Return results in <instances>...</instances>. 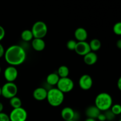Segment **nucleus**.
<instances>
[{
  "mask_svg": "<svg viewBox=\"0 0 121 121\" xmlns=\"http://www.w3.org/2000/svg\"><path fill=\"white\" fill-rule=\"evenodd\" d=\"M4 59L9 66H17L22 65L26 60L27 54L24 48L20 45L9 46L5 52Z\"/></svg>",
  "mask_w": 121,
  "mask_h": 121,
  "instance_id": "1",
  "label": "nucleus"
},
{
  "mask_svg": "<svg viewBox=\"0 0 121 121\" xmlns=\"http://www.w3.org/2000/svg\"><path fill=\"white\" fill-rule=\"evenodd\" d=\"M95 106L100 111H105L110 109L113 105V99L111 95L106 92H102L96 96L95 100Z\"/></svg>",
  "mask_w": 121,
  "mask_h": 121,
  "instance_id": "2",
  "label": "nucleus"
},
{
  "mask_svg": "<svg viewBox=\"0 0 121 121\" xmlns=\"http://www.w3.org/2000/svg\"><path fill=\"white\" fill-rule=\"evenodd\" d=\"M46 99L50 106L53 107H58L64 102L65 93L61 92L57 87L52 88L48 91Z\"/></svg>",
  "mask_w": 121,
  "mask_h": 121,
  "instance_id": "3",
  "label": "nucleus"
},
{
  "mask_svg": "<svg viewBox=\"0 0 121 121\" xmlns=\"http://www.w3.org/2000/svg\"><path fill=\"white\" fill-rule=\"evenodd\" d=\"M31 30L34 38L43 39V38L47 35L48 28L47 24L44 22L42 21H38L33 25Z\"/></svg>",
  "mask_w": 121,
  "mask_h": 121,
  "instance_id": "4",
  "label": "nucleus"
},
{
  "mask_svg": "<svg viewBox=\"0 0 121 121\" xmlns=\"http://www.w3.org/2000/svg\"><path fill=\"white\" fill-rule=\"evenodd\" d=\"M2 95L5 99H11L16 96L18 93V87L14 82H7L1 87Z\"/></svg>",
  "mask_w": 121,
  "mask_h": 121,
  "instance_id": "5",
  "label": "nucleus"
},
{
  "mask_svg": "<svg viewBox=\"0 0 121 121\" xmlns=\"http://www.w3.org/2000/svg\"><path fill=\"white\" fill-rule=\"evenodd\" d=\"M74 86L73 80L69 77L60 78L57 85V88L63 93H69L73 89Z\"/></svg>",
  "mask_w": 121,
  "mask_h": 121,
  "instance_id": "6",
  "label": "nucleus"
},
{
  "mask_svg": "<svg viewBox=\"0 0 121 121\" xmlns=\"http://www.w3.org/2000/svg\"><path fill=\"white\" fill-rule=\"evenodd\" d=\"M10 121H26L28 118L27 111L22 107L13 109L9 115Z\"/></svg>",
  "mask_w": 121,
  "mask_h": 121,
  "instance_id": "7",
  "label": "nucleus"
},
{
  "mask_svg": "<svg viewBox=\"0 0 121 121\" xmlns=\"http://www.w3.org/2000/svg\"><path fill=\"white\" fill-rule=\"evenodd\" d=\"M18 75V72L15 66H8L4 72V76L7 82H14L17 79Z\"/></svg>",
  "mask_w": 121,
  "mask_h": 121,
  "instance_id": "8",
  "label": "nucleus"
},
{
  "mask_svg": "<svg viewBox=\"0 0 121 121\" xmlns=\"http://www.w3.org/2000/svg\"><path fill=\"white\" fill-rule=\"evenodd\" d=\"M93 79L92 77L87 74H83L79 80V85L83 91H88L93 86Z\"/></svg>",
  "mask_w": 121,
  "mask_h": 121,
  "instance_id": "9",
  "label": "nucleus"
},
{
  "mask_svg": "<svg viewBox=\"0 0 121 121\" xmlns=\"http://www.w3.org/2000/svg\"><path fill=\"white\" fill-rule=\"evenodd\" d=\"M74 52L79 56H84L91 52L89 44L86 41H78L74 49Z\"/></svg>",
  "mask_w": 121,
  "mask_h": 121,
  "instance_id": "10",
  "label": "nucleus"
},
{
  "mask_svg": "<svg viewBox=\"0 0 121 121\" xmlns=\"http://www.w3.org/2000/svg\"><path fill=\"white\" fill-rule=\"evenodd\" d=\"M48 91L46 88L39 87L35 89L33 93V98L38 101H43L47 99Z\"/></svg>",
  "mask_w": 121,
  "mask_h": 121,
  "instance_id": "11",
  "label": "nucleus"
},
{
  "mask_svg": "<svg viewBox=\"0 0 121 121\" xmlns=\"http://www.w3.org/2000/svg\"><path fill=\"white\" fill-rule=\"evenodd\" d=\"M61 118L64 121H71L76 119V112L72 108L65 107L61 111Z\"/></svg>",
  "mask_w": 121,
  "mask_h": 121,
  "instance_id": "12",
  "label": "nucleus"
},
{
  "mask_svg": "<svg viewBox=\"0 0 121 121\" xmlns=\"http://www.w3.org/2000/svg\"><path fill=\"white\" fill-rule=\"evenodd\" d=\"M74 37L78 41H85L87 40L88 33L86 30L83 27H79L75 30L74 33Z\"/></svg>",
  "mask_w": 121,
  "mask_h": 121,
  "instance_id": "13",
  "label": "nucleus"
},
{
  "mask_svg": "<svg viewBox=\"0 0 121 121\" xmlns=\"http://www.w3.org/2000/svg\"><path fill=\"white\" fill-rule=\"evenodd\" d=\"M31 46L36 52H41L46 47V43L43 39H34L31 41Z\"/></svg>",
  "mask_w": 121,
  "mask_h": 121,
  "instance_id": "14",
  "label": "nucleus"
},
{
  "mask_svg": "<svg viewBox=\"0 0 121 121\" xmlns=\"http://www.w3.org/2000/svg\"><path fill=\"white\" fill-rule=\"evenodd\" d=\"M98 57L96 53L95 52H92V51L83 56L84 62L89 66L95 65L98 61Z\"/></svg>",
  "mask_w": 121,
  "mask_h": 121,
  "instance_id": "15",
  "label": "nucleus"
},
{
  "mask_svg": "<svg viewBox=\"0 0 121 121\" xmlns=\"http://www.w3.org/2000/svg\"><path fill=\"white\" fill-rule=\"evenodd\" d=\"M101 113V111L95 106H90L86 109V115L87 118H93V119H97L99 115Z\"/></svg>",
  "mask_w": 121,
  "mask_h": 121,
  "instance_id": "16",
  "label": "nucleus"
},
{
  "mask_svg": "<svg viewBox=\"0 0 121 121\" xmlns=\"http://www.w3.org/2000/svg\"><path fill=\"white\" fill-rule=\"evenodd\" d=\"M60 77L56 73H51L46 78V82L50 86H56L57 85Z\"/></svg>",
  "mask_w": 121,
  "mask_h": 121,
  "instance_id": "17",
  "label": "nucleus"
},
{
  "mask_svg": "<svg viewBox=\"0 0 121 121\" xmlns=\"http://www.w3.org/2000/svg\"><path fill=\"white\" fill-rule=\"evenodd\" d=\"M21 38L22 41L27 43L32 41L34 39V37L31 30H25L21 33Z\"/></svg>",
  "mask_w": 121,
  "mask_h": 121,
  "instance_id": "18",
  "label": "nucleus"
},
{
  "mask_svg": "<svg viewBox=\"0 0 121 121\" xmlns=\"http://www.w3.org/2000/svg\"><path fill=\"white\" fill-rule=\"evenodd\" d=\"M92 52H95L99 50L102 46L101 42L98 39H93L89 43Z\"/></svg>",
  "mask_w": 121,
  "mask_h": 121,
  "instance_id": "19",
  "label": "nucleus"
},
{
  "mask_svg": "<svg viewBox=\"0 0 121 121\" xmlns=\"http://www.w3.org/2000/svg\"><path fill=\"white\" fill-rule=\"evenodd\" d=\"M70 70L67 66L65 65H62L60 66L57 70V74L59 76L60 78H67L69 75Z\"/></svg>",
  "mask_w": 121,
  "mask_h": 121,
  "instance_id": "20",
  "label": "nucleus"
},
{
  "mask_svg": "<svg viewBox=\"0 0 121 121\" xmlns=\"http://www.w3.org/2000/svg\"><path fill=\"white\" fill-rule=\"evenodd\" d=\"M9 104L13 109L22 107V101H21V99L17 96L9 99Z\"/></svg>",
  "mask_w": 121,
  "mask_h": 121,
  "instance_id": "21",
  "label": "nucleus"
},
{
  "mask_svg": "<svg viewBox=\"0 0 121 121\" xmlns=\"http://www.w3.org/2000/svg\"><path fill=\"white\" fill-rule=\"evenodd\" d=\"M110 109L116 116L121 115V105L120 104H117L115 105H112V107Z\"/></svg>",
  "mask_w": 121,
  "mask_h": 121,
  "instance_id": "22",
  "label": "nucleus"
},
{
  "mask_svg": "<svg viewBox=\"0 0 121 121\" xmlns=\"http://www.w3.org/2000/svg\"><path fill=\"white\" fill-rule=\"evenodd\" d=\"M113 31L116 35H121V21L115 24L113 27Z\"/></svg>",
  "mask_w": 121,
  "mask_h": 121,
  "instance_id": "23",
  "label": "nucleus"
},
{
  "mask_svg": "<svg viewBox=\"0 0 121 121\" xmlns=\"http://www.w3.org/2000/svg\"><path fill=\"white\" fill-rule=\"evenodd\" d=\"M105 115L106 117V121H113L115 118L116 115L111 111V109H109L105 112Z\"/></svg>",
  "mask_w": 121,
  "mask_h": 121,
  "instance_id": "24",
  "label": "nucleus"
},
{
  "mask_svg": "<svg viewBox=\"0 0 121 121\" xmlns=\"http://www.w3.org/2000/svg\"><path fill=\"white\" fill-rule=\"evenodd\" d=\"M77 44V41L74 40H70L67 43V48L70 50H74Z\"/></svg>",
  "mask_w": 121,
  "mask_h": 121,
  "instance_id": "25",
  "label": "nucleus"
},
{
  "mask_svg": "<svg viewBox=\"0 0 121 121\" xmlns=\"http://www.w3.org/2000/svg\"><path fill=\"white\" fill-rule=\"evenodd\" d=\"M0 121H10L9 115L3 112L0 113Z\"/></svg>",
  "mask_w": 121,
  "mask_h": 121,
  "instance_id": "26",
  "label": "nucleus"
},
{
  "mask_svg": "<svg viewBox=\"0 0 121 121\" xmlns=\"http://www.w3.org/2000/svg\"><path fill=\"white\" fill-rule=\"evenodd\" d=\"M5 35V31L2 26H0V41H2Z\"/></svg>",
  "mask_w": 121,
  "mask_h": 121,
  "instance_id": "27",
  "label": "nucleus"
},
{
  "mask_svg": "<svg viewBox=\"0 0 121 121\" xmlns=\"http://www.w3.org/2000/svg\"><path fill=\"white\" fill-rule=\"evenodd\" d=\"M5 50L4 47L2 46V44L0 43V59L2 58V57H4L5 54Z\"/></svg>",
  "mask_w": 121,
  "mask_h": 121,
  "instance_id": "28",
  "label": "nucleus"
},
{
  "mask_svg": "<svg viewBox=\"0 0 121 121\" xmlns=\"http://www.w3.org/2000/svg\"><path fill=\"white\" fill-rule=\"evenodd\" d=\"M97 119H98L99 121H106V117H105V113H100V114L99 115V116L98 117Z\"/></svg>",
  "mask_w": 121,
  "mask_h": 121,
  "instance_id": "29",
  "label": "nucleus"
},
{
  "mask_svg": "<svg viewBox=\"0 0 121 121\" xmlns=\"http://www.w3.org/2000/svg\"><path fill=\"white\" fill-rule=\"evenodd\" d=\"M117 86H118V89L121 91V76L119 78L118 82H117Z\"/></svg>",
  "mask_w": 121,
  "mask_h": 121,
  "instance_id": "30",
  "label": "nucleus"
},
{
  "mask_svg": "<svg viewBox=\"0 0 121 121\" xmlns=\"http://www.w3.org/2000/svg\"><path fill=\"white\" fill-rule=\"evenodd\" d=\"M116 45H117V47H118L119 49L121 50V39H119V40L117 41Z\"/></svg>",
  "mask_w": 121,
  "mask_h": 121,
  "instance_id": "31",
  "label": "nucleus"
},
{
  "mask_svg": "<svg viewBox=\"0 0 121 121\" xmlns=\"http://www.w3.org/2000/svg\"><path fill=\"white\" fill-rule=\"evenodd\" d=\"M3 109H4V105L3 104H2V103L0 102V113L2 112Z\"/></svg>",
  "mask_w": 121,
  "mask_h": 121,
  "instance_id": "32",
  "label": "nucleus"
},
{
  "mask_svg": "<svg viewBox=\"0 0 121 121\" xmlns=\"http://www.w3.org/2000/svg\"><path fill=\"white\" fill-rule=\"evenodd\" d=\"M85 121H96L95 119H93V118H87L86 119V120Z\"/></svg>",
  "mask_w": 121,
  "mask_h": 121,
  "instance_id": "33",
  "label": "nucleus"
},
{
  "mask_svg": "<svg viewBox=\"0 0 121 121\" xmlns=\"http://www.w3.org/2000/svg\"><path fill=\"white\" fill-rule=\"evenodd\" d=\"M2 95V90H1V87H0V96Z\"/></svg>",
  "mask_w": 121,
  "mask_h": 121,
  "instance_id": "34",
  "label": "nucleus"
},
{
  "mask_svg": "<svg viewBox=\"0 0 121 121\" xmlns=\"http://www.w3.org/2000/svg\"><path fill=\"white\" fill-rule=\"evenodd\" d=\"M1 66H0V73H1Z\"/></svg>",
  "mask_w": 121,
  "mask_h": 121,
  "instance_id": "35",
  "label": "nucleus"
},
{
  "mask_svg": "<svg viewBox=\"0 0 121 121\" xmlns=\"http://www.w3.org/2000/svg\"><path fill=\"white\" fill-rule=\"evenodd\" d=\"M74 121V120H71V121Z\"/></svg>",
  "mask_w": 121,
  "mask_h": 121,
  "instance_id": "36",
  "label": "nucleus"
},
{
  "mask_svg": "<svg viewBox=\"0 0 121 121\" xmlns=\"http://www.w3.org/2000/svg\"><path fill=\"white\" fill-rule=\"evenodd\" d=\"M119 121H121V119H120V120H119Z\"/></svg>",
  "mask_w": 121,
  "mask_h": 121,
  "instance_id": "37",
  "label": "nucleus"
}]
</instances>
